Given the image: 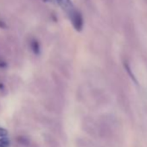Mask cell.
I'll list each match as a JSON object with an SVG mask.
<instances>
[{
	"label": "cell",
	"instance_id": "obj_1",
	"mask_svg": "<svg viewBox=\"0 0 147 147\" xmlns=\"http://www.w3.org/2000/svg\"><path fill=\"white\" fill-rule=\"evenodd\" d=\"M68 17H69L74 27L76 28V30L78 31H81L82 29V26H83V19H82V15L77 11L75 10L68 15Z\"/></svg>",
	"mask_w": 147,
	"mask_h": 147
},
{
	"label": "cell",
	"instance_id": "obj_7",
	"mask_svg": "<svg viewBox=\"0 0 147 147\" xmlns=\"http://www.w3.org/2000/svg\"><path fill=\"white\" fill-rule=\"evenodd\" d=\"M125 68H126L127 72H128V73L130 74V76H131V79H133V80H134V82H135L137 83V81L135 80V78H134L133 75H132V74H131V68L129 67V66H128L127 64H125Z\"/></svg>",
	"mask_w": 147,
	"mask_h": 147
},
{
	"label": "cell",
	"instance_id": "obj_6",
	"mask_svg": "<svg viewBox=\"0 0 147 147\" xmlns=\"http://www.w3.org/2000/svg\"><path fill=\"white\" fill-rule=\"evenodd\" d=\"M7 136H8V131L4 127H0V138L7 137Z\"/></svg>",
	"mask_w": 147,
	"mask_h": 147
},
{
	"label": "cell",
	"instance_id": "obj_4",
	"mask_svg": "<svg viewBox=\"0 0 147 147\" xmlns=\"http://www.w3.org/2000/svg\"><path fill=\"white\" fill-rule=\"evenodd\" d=\"M44 142L48 147H59V144L55 138L50 134H44Z\"/></svg>",
	"mask_w": 147,
	"mask_h": 147
},
{
	"label": "cell",
	"instance_id": "obj_3",
	"mask_svg": "<svg viewBox=\"0 0 147 147\" xmlns=\"http://www.w3.org/2000/svg\"><path fill=\"white\" fill-rule=\"evenodd\" d=\"M75 144L76 147H97L93 141L87 138H77Z\"/></svg>",
	"mask_w": 147,
	"mask_h": 147
},
{
	"label": "cell",
	"instance_id": "obj_5",
	"mask_svg": "<svg viewBox=\"0 0 147 147\" xmlns=\"http://www.w3.org/2000/svg\"><path fill=\"white\" fill-rule=\"evenodd\" d=\"M11 140L7 137L0 138V147H10Z\"/></svg>",
	"mask_w": 147,
	"mask_h": 147
},
{
	"label": "cell",
	"instance_id": "obj_2",
	"mask_svg": "<svg viewBox=\"0 0 147 147\" xmlns=\"http://www.w3.org/2000/svg\"><path fill=\"white\" fill-rule=\"evenodd\" d=\"M58 5L64 10L67 15H69L72 11H75V7H74L71 0H56Z\"/></svg>",
	"mask_w": 147,
	"mask_h": 147
}]
</instances>
